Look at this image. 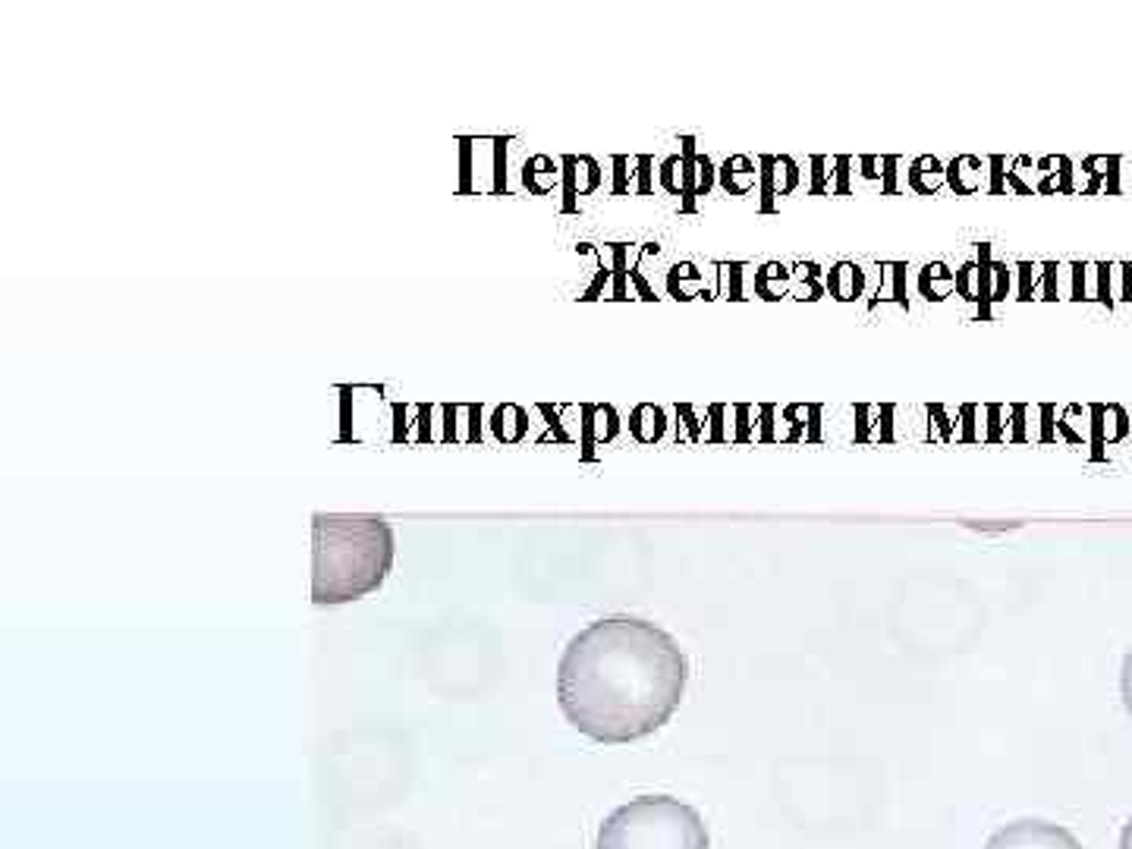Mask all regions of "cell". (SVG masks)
<instances>
[{
  "label": "cell",
  "mask_w": 1132,
  "mask_h": 849,
  "mask_svg": "<svg viewBox=\"0 0 1132 849\" xmlns=\"http://www.w3.org/2000/svg\"><path fill=\"white\" fill-rule=\"evenodd\" d=\"M689 658L664 626L613 613L566 642L557 664L564 717L595 743L620 746L660 731L680 708Z\"/></svg>",
  "instance_id": "1"
},
{
  "label": "cell",
  "mask_w": 1132,
  "mask_h": 849,
  "mask_svg": "<svg viewBox=\"0 0 1132 849\" xmlns=\"http://www.w3.org/2000/svg\"><path fill=\"white\" fill-rule=\"evenodd\" d=\"M394 554V529L384 517L315 513L312 601L330 608L372 595L390 576Z\"/></svg>",
  "instance_id": "2"
},
{
  "label": "cell",
  "mask_w": 1132,
  "mask_h": 849,
  "mask_svg": "<svg viewBox=\"0 0 1132 849\" xmlns=\"http://www.w3.org/2000/svg\"><path fill=\"white\" fill-rule=\"evenodd\" d=\"M699 808L677 796H636L613 808L595 834V849H708Z\"/></svg>",
  "instance_id": "3"
},
{
  "label": "cell",
  "mask_w": 1132,
  "mask_h": 849,
  "mask_svg": "<svg viewBox=\"0 0 1132 849\" xmlns=\"http://www.w3.org/2000/svg\"><path fill=\"white\" fill-rule=\"evenodd\" d=\"M985 849H1085L1073 830L1044 818H1016L997 827Z\"/></svg>",
  "instance_id": "4"
},
{
  "label": "cell",
  "mask_w": 1132,
  "mask_h": 849,
  "mask_svg": "<svg viewBox=\"0 0 1132 849\" xmlns=\"http://www.w3.org/2000/svg\"><path fill=\"white\" fill-rule=\"evenodd\" d=\"M680 155H683V199L680 208L683 212H695L699 202L711 195V189L717 186V167L708 158L705 151H699V145L692 136L680 139Z\"/></svg>",
  "instance_id": "5"
},
{
  "label": "cell",
  "mask_w": 1132,
  "mask_h": 849,
  "mask_svg": "<svg viewBox=\"0 0 1132 849\" xmlns=\"http://www.w3.org/2000/svg\"><path fill=\"white\" fill-rule=\"evenodd\" d=\"M758 167H761V186H758L761 212H774L778 199H786V195H793L800 189V161L790 158V155H761Z\"/></svg>",
  "instance_id": "6"
},
{
  "label": "cell",
  "mask_w": 1132,
  "mask_h": 849,
  "mask_svg": "<svg viewBox=\"0 0 1132 849\" xmlns=\"http://www.w3.org/2000/svg\"><path fill=\"white\" fill-rule=\"evenodd\" d=\"M623 431V422H620V412L613 403H582V412H579V448H582V456L591 460L595 456V448H608L620 438Z\"/></svg>",
  "instance_id": "7"
},
{
  "label": "cell",
  "mask_w": 1132,
  "mask_h": 849,
  "mask_svg": "<svg viewBox=\"0 0 1132 849\" xmlns=\"http://www.w3.org/2000/svg\"><path fill=\"white\" fill-rule=\"evenodd\" d=\"M896 412H899V406H894V403H859L852 409V416H856L852 444H896V441H903V434L896 431Z\"/></svg>",
  "instance_id": "8"
},
{
  "label": "cell",
  "mask_w": 1132,
  "mask_h": 849,
  "mask_svg": "<svg viewBox=\"0 0 1132 849\" xmlns=\"http://www.w3.org/2000/svg\"><path fill=\"white\" fill-rule=\"evenodd\" d=\"M441 444H463V424L469 431V444L488 441V406L485 403H441Z\"/></svg>",
  "instance_id": "9"
},
{
  "label": "cell",
  "mask_w": 1132,
  "mask_h": 849,
  "mask_svg": "<svg viewBox=\"0 0 1132 849\" xmlns=\"http://www.w3.org/2000/svg\"><path fill=\"white\" fill-rule=\"evenodd\" d=\"M778 406L774 403H736L733 406V444H778Z\"/></svg>",
  "instance_id": "10"
},
{
  "label": "cell",
  "mask_w": 1132,
  "mask_h": 849,
  "mask_svg": "<svg viewBox=\"0 0 1132 849\" xmlns=\"http://www.w3.org/2000/svg\"><path fill=\"white\" fill-rule=\"evenodd\" d=\"M1029 406L1026 403H988L985 406V444H1029L1032 434L1026 428Z\"/></svg>",
  "instance_id": "11"
},
{
  "label": "cell",
  "mask_w": 1132,
  "mask_h": 849,
  "mask_svg": "<svg viewBox=\"0 0 1132 849\" xmlns=\"http://www.w3.org/2000/svg\"><path fill=\"white\" fill-rule=\"evenodd\" d=\"M561 167H564V189H561L564 192V212L569 214L579 208L582 195H591V192L601 189L604 173H601V165L591 155H564Z\"/></svg>",
  "instance_id": "12"
},
{
  "label": "cell",
  "mask_w": 1132,
  "mask_h": 849,
  "mask_svg": "<svg viewBox=\"0 0 1132 849\" xmlns=\"http://www.w3.org/2000/svg\"><path fill=\"white\" fill-rule=\"evenodd\" d=\"M978 268H982V303H978V318L988 321L990 308L997 303H1004L1010 296V286H1014V268L1007 261L994 259L988 242L978 246Z\"/></svg>",
  "instance_id": "13"
},
{
  "label": "cell",
  "mask_w": 1132,
  "mask_h": 849,
  "mask_svg": "<svg viewBox=\"0 0 1132 849\" xmlns=\"http://www.w3.org/2000/svg\"><path fill=\"white\" fill-rule=\"evenodd\" d=\"M1091 448L1095 456H1105V448H1113L1132 434L1130 412L1120 403H1091Z\"/></svg>",
  "instance_id": "14"
},
{
  "label": "cell",
  "mask_w": 1132,
  "mask_h": 849,
  "mask_svg": "<svg viewBox=\"0 0 1132 849\" xmlns=\"http://www.w3.org/2000/svg\"><path fill=\"white\" fill-rule=\"evenodd\" d=\"M808 195H849V167H852V158L847 155H815L808 158Z\"/></svg>",
  "instance_id": "15"
},
{
  "label": "cell",
  "mask_w": 1132,
  "mask_h": 849,
  "mask_svg": "<svg viewBox=\"0 0 1132 849\" xmlns=\"http://www.w3.org/2000/svg\"><path fill=\"white\" fill-rule=\"evenodd\" d=\"M613 195H652V173H655V158L652 155H613Z\"/></svg>",
  "instance_id": "16"
},
{
  "label": "cell",
  "mask_w": 1132,
  "mask_h": 849,
  "mask_svg": "<svg viewBox=\"0 0 1132 849\" xmlns=\"http://www.w3.org/2000/svg\"><path fill=\"white\" fill-rule=\"evenodd\" d=\"M529 428H532V409L519 403H497L488 409V434L503 448L522 444L529 438Z\"/></svg>",
  "instance_id": "17"
},
{
  "label": "cell",
  "mask_w": 1132,
  "mask_h": 849,
  "mask_svg": "<svg viewBox=\"0 0 1132 849\" xmlns=\"http://www.w3.org/2000/svg\"><path fill=\"white\" fill-rule=\"evenodd\" d=\"M579 403H535L532 412L542 416L544 434L535 438V444H557V448H579V424L564 422V416L576 412Z\"/></svg>",
  "instance_id": "18"
},
{
  "label": "cell",
  "mask_w": 1132,
  "mask_h": 849,
  "mask_svg": "<svg viewBox=\"0 0 1132 849\" xmlns=\"http://www.w3.org/2000/svg\"><path fill=\"white\" fill-rule=\"evenodd\" d=\"M988 158H978V155H956V158L947 165V189H950L953 195H978V192H988Z\"/></svg>",
  "instance_id": "19"
},
{
  "label": "cell",
  "mask_w": 1132,
  "mask_h": 849,
  "mask_svg": "<svg viewBox=\"0 0 1132 849\" xmlns=\"http://www.w3.org/2000/svg\"><path fill=\"white\" fill-rule=\"evenodd\" d=\"M717 183L727 195H752L761 186V167H758V158H749V155H731L724 165L717 167Z\"/></svg>",
  "instance_id": "20"
},
{
  "label": "cell",
  "mask_w": 1132,
  "mask_h": 849,
  "mask_svg": "<svg viewBox=\"0 0 1132 849\" xmlns=\"http://www.w3.org/2000/svg\"><path fill=\"white\" fill-rule=\"evenodd\" d=\"M670 424V409L658 403H638L630 412V434L636 444H664Z\"/></svg>",
  "instance_id": "21"
},
{
  "label": "cell",
  "mask_w": 1132,
  "mask_h": 849,
  "mask_svg": "<svg viewBox=\"0 0 1132 849\" xmlns=\"http://www.w3.org/2000/svg\"><path fill=\"white\" fill-rule=\"evenodd\" d=\"M677 416V444H711V409L699 403H677L670 406Z\"/></svg>",
  "instance_id": "22"
},
{
  "label": "cell",
  "mask_w": 1132,
  "mask_h": 849,
  "mask_svg": "<svg viewBox=\"0 0 1132 849\" xmlns=\"http://www.w3.org/2000/svg\"><path fill=\"white\" fill-rule=\"evenodd\" d=\"M1073 161L1066 155H1048L1035 161V192L1041 195H1069L1073 186Z\"/></svg>",
  "instance_id": "23"
},
{
  "label": "cell",
  "mask_w": 1132,
  "mask_h": 849,
  "mask_svg": "<svg viewBox=\"0 0 1132 849\" xmlns=\"http://www.w3.org/2000/svg\"><path fill=\"white\" fill-rule=\"evenodd\" d=\"M522 189H529L532 195H551L554 189H564L561 158L554 161L551 155H532L522 165Z\"/></svg>",
  "instance_id": "24"
},
{
  "label": "cell",
  "mask_w": 1132,
  "mask_h": 849,
  "mask_svg": "<svg viewBox=\"0 0 1132 849\" xmlns=\"http://www.w3.org/2000/svg\"><path fill=\"white\" fill-rule=\"evenodd\" d=\"M825 290L837 303H856L865 293V271L856 261H837L825 274Z\"/></svg>",
  "instance_id": "25"
},
{
  "label": "cell",
  "mask_w": 1132,
  "mask_h": 849,
  "mask_svg": "<svg viewBox=\"0 0 1132 849\" xmlns=\"http://www.w3.org/2000/svg\"><path fill=\"white\" fill-rule=\"evenodd\" d=\"M1120 167H1123V158H1113V155H1091L1085 158L1083 170L1088 177V186L1085 192L1088 195H1120L1123 186H1120Z\"/></svg>",
  "instance_id": "26"
},
{
  "label": "cell",
  "mask_w": 1132,
  "mask_h": 849,
  "mask_svg": "<svg viewBox=\"0 0 1132 849\" xmlns=\"http://www.w3.org/2000/svg\"><path fill=\"white\" fill-rule=\"evenodd\" d=\"M793 286V271L783 261H765L752 274V293L765 303H780L783 296H790Z\"/></svg>",
  "instance_id": "27"
},
{
  "label": "cell",
  "mask_w": 1132,
  "mask_h": 849,
  "mask_svg": "<svg viewBox=\"0 0 1132 849\" xmlns=\"http://www.w3.org/2000/svg\"><path fill=\"white\" fill-rule=\"evenodd\" d=\"M906 186L916 195H935L947 186V165L935 155H919L906 170Z\"/></svg>",
  "instance_id": "28"
},
{
  "label": "cell",
  "mask_w": 1132,
  "mask_h": 849,
  "mask_svg": "<svg viewBox=\"0 0 1132 849\" xmlns=\"http://www.w3.org/2000/svg\"><path fill=\"white\" fill-rule=\"evenodd\" d=\"M956 293V271L947 261H928L919 271V296L925 303H947Z\"/></svg>",
  "instance_id": "29"
},
{
  "label": "cell",
  "mask_w": 1132,
  "mask_h": 849,
  "mask_svg": "<svg viewBox=\"0 0 1132 849\" xmlns=\"http://www.w3.org/2000/svg\"><path fill=\"white\" fill-rule=\"evenodd\" d=\"M925 416H928V431H925V441H935V444H960V406H947V403H928L925 406Z\"/></svg>",
  "instance_id": "30"
},
{
  "label": "cell",
  "mask_w": 1132,
  "mask_h": 849,
  "mask_svg": "<svg viewBox=\"0 0 1132 849\" xmlns=\"http://www.w3.org/2000/svg\"><path fill=\"white\" fill-rule=\"evenodd\" d=\"M1057 434H1061V441L1073 444V448H1079V444L1091 448V412H1088V406L1073 403L1063 412H1057Z\"/></svg>",
  "instance_id": "31"
},
{
  "label": "cell",
  "mask_w": 1132,
  "mask_h": 849,
  "mask_svg": "<svg viewBox=\"0 0 1132 849\" xmlns=\"http://www.w3.org/2000/svg\"><path fill=\"white\" fill-rule=\"evenodd\" d=\"M667 290H670L673 299H695V296H702V293H705L708 299H714L711 290H708L705 278H702V271H699L692 261H683V264H673V268H670V274H667Z\"/></svg>",
  "instance_id": "32"
},
{
  "label": "cell",
  "mask_w": 1132,
  "mask_h": 849,
  "mask_svg": "<svg viewBox=\"0 0 1132 849\" xmlns=\"http://www.w3.org/2000/svg\"><path fill=\"white\" fill-rule=\"evenodd\" d=\"M793 271V286H790V296L800 299V303H818L825 296V281H822V271L815 261H800Z\"/></svg>",
  "instance_id": "33"
},
{
  "label": "cell",
  "mask_w": 1132,
  "mask_h": 849,
  "mask_svg": "<svg viewBox=\"0 0 1132 849\" xmlns=\"http://www.w3.org/2000/svg\"><path fill=\"white\" fill-rule=\"evenodd\" d=\"M608 256H611V264H613L611 299L623 303V299H630V271H626V261H630V246H626V242H611V246H608Z\"/></svg>",
  "instance_id": "34"
},
{
  "label": "cell",
  "mask_w": 1132,
  "mask_h": 849,
  "mask_svg": "<svg viewBox=\"0 0 1132 849\" xmlns=\"http://www.w3.org/2000/svg\"><path fill=\"white\" fill-rule=\"evenodd\" d=\"M985 406L978 403H960V444H985Z\"/></svg>",
  "instance_id": "35"
},
{
  "label": "cell",
  "mask_w": 1132,
  "mask_h": 849,
  "mask_svg": "<svg viewBox=\"0 0 1132 849\" xmlns=\"http://www.w3.org/2000/svg\"><path fill=\"white\" fill-rule=\"evenodd\" d=\"M780 419L790 428L786 438H783V444H802L805 434H808V403H786V406L780 409Z\"/></svg>",
  "instance_id": "36"
},
{
  "label": "cell",
  "mask_w": 1132,
  "mask_h": 849,
  "mask_svg": "<svg viewBox=\"0 0 1132 849\" xmlns=\"http://www.w3.org/2000/svg\"><path fill=\"white\" fill-rule=\"evenodd\" d=\"M956 293L966 299V303H982V268H978V259L963 261L956 268Z\"/></svg>",
  "instance_id": "37"
},
{
  "label": "cell",
  "mask_w": 1132,
  "mask_h": 849,
  "mask_svg": "<svg viewBox=\"0 0 1132 849\" xmlns=\"http://www.w3.org/2000/svg\"><path fill=\"white\" fill-rule=\"evenodd\" d=\"M658 180L667 195L683 199V155H670L658 165Z\"/></svg>",
  "instance_id": "38"
},
{
  "label": "cell",
  "mask_w": 1132,
  "mask_h": 849,
  "mask_svg": "<svg viewBox=\"0 0 1132 849\" xmlns=\"http://www.w3.org/2000/svg\"><path fill=\"white\" fill-rule=\"evenodd\" d=\"M1035 416V444H1057V441H1061V434H1057V406H1054V403H1038Z\"/></svg>",
  "instance_id": "39"
},
{
  "label": "cell",
  "mask_w": 1132,
  "mask_h": 849,
  "mask_svg": "<svg viewBox=\"0 0 1132 849\" xmlns=\"http://www.w3.org/2000/svg\"><path fill=\"white\" fill-rule=\"evenodd\" d=\"M1032 170H1035V161H1032V158H1026V155L1014 158V161H1010V170H1007V189L1016 192V195H1032L1035 186L1026 180Z\"/></svg>",
  "instance_id": "40"
},
{
  "label": "cell",
  "mask_w": 1132,
  "mask_h": 849,
  "mask_svg": "<svg viewBox=\"0 0 1132 849\" xmlns=\"http://www.w3.org/2000/svg\"><path fill=\"white\" fill-rule=\"evenodd\" d=\"M1041 268L1044 264H1032V261H1019L1016 264V274H1019V290H1016V299L1029 303V299H1038V278H1041Z\"/></svg>",
  "instance_id": "41"
},
{
  "label": "cell",
  "mask_w": 1132,
  "mask_h": 849,
  "mask_svg": "<svg viewBox=\"0 0 1132 849\" xmlns=\"http://www.w3.org/2000/svg\"><path fill=\"white\" fill-rule=\"evenodd\" d=\"M887 278H891V293L884 303H894L899 308H909V293H906V264L903 261H891L887 264Z\"/></svg>",
  "instance_id": "42"
},
{
  "label": "cell",
  "mask_w": 1132,
  "mask_h": 849,
  "mask_svg": "<svg viewBox=\"0 0 1132 849\" xmlns=\"http://www.w3.org/2000/svg\"><path fill=\"white\" fill-rule=\"evenodd\" d=\"M1113 274H1117V264H1095V278H1098V283H1095V303H1101V306H1108L1113 308L1117 306V296H1113Z\"/></svg>",
  "instance_id": "43"
},
{
  "label": "cell",
  "mask_w": 1132,
  "mask_h": 849,
  "mask_svg": "<svg viewBox=\"0 0 1132 849\" xmlns=\"http://www.w3.org/2000/svg\"><path fill=\"white\" fill-rule=\"evenodd\" d=\"M988 167H990V180H988V195H1007V158L1004 155H988Z\"/></svg>",
  "instance_id": "44"
},
{
  "label": "cell",
  "mask_w": 1132,
  "mask_h": 849,
  "mask_svg": "<svg viewBox=\"0 0 1132 849\" xmlns=\"http://www.w3.org/2000/svg\"><path fill=\"white\" fill-rule=\"evenodd\" d=\"M859 177L862 180H884V167H887V155H862L859 161Z\"/></svg>",
  "instance_id": "45"
},
{
  "label": "cell",
  "mask_w": 1132,
  "mask_h": 849,
  "mask_svg": "<svg viewBox=\"0 0 1132 849\" xmlns=\"http://www.w3.org/2000/svg\"><path fill=\"white\" fill-rule=\"evenodd\" d=\"M1120 695H1123V708L1132 717V645L1123 655V667H1120Z\"/></svg>",
  "instance_id": "46"
},
{
  "label": "cell",
  "mask_w": 1132,
  "mask_h": 849,
  "mask_svg": "<svg viewBox=\"0 0 1132 849\" xmlns=\"http://www.w3.org/2000/svg\"><path fill=\"white\" fill-rule=\"evenodd\" d=\"M1057 274H1061V264H1054V261H1044V274H1041L1044 290H1041V296H1038V299H1048V303L1061 299V293H1057Z\"/></svg>",
  "instance_id": "47"
},
{
  "label": "cell",
  "mask_w": 1132,
  "mask_h": 849,
  "mask_svg": "<svg viewBox=\"0 0 1132 849\" xmlns=\"http://www.w3.org/2000/svg\"><path fill=\"white\" fill-rule=\"evenodd\" d=\"M822 416H825V406L822 403H808V434H805V444H822L825 441Z\"/></svg>",
  "instance_id": "48"
},
{
  "label": "cell",
  "mask_w": 1132,
  "mask_h": 849,
  "mask_svg": "<svg viewBox=\"0 0 1132 849\" xmlns=\"http://www.w3.org/2000/svg\"><path fill=\"white\" fill-rule=\"evenodd\" d=\"M1088 268H1091V264H1085V261H1073V264H1069V271H1073V296H1069V299H1076V303H1083L1085 299Z\"/></svg>",
  "instance_id": "49"
},
{
  "label": "cell",
  "mask_w": 1132,
  "mask_h": 849,
  "mask_svg": "<svg viewBox=\"0 0 1132 849\" xmlns=\"http://www.w3.org/2000/svg\"><path fill=\"white\" fill-rule=\"evenodd\" d=\"M896 167H899V158H896V155H887L884 180H881V195H896V192H899V186H896Z\"/></svg>",
  "instance_id": "50"
},
{
  "label": "cell",
  "mask_w": 1132,
  "mask_h": 849,
  "mask_svg": "<svg viewBox=\"0 0 1132 849\" xmlns=\"http://www.w3.org/2000/svg\"><path fill=\"white\" fill-rule=\"evenodd\" d=\"M1117 271H1120V278H1123V283H1120V299H1123V303H1132V264H1117Z\"/></svg>",
  "instance_id": "51"
},
{
  "label": "cell",
  "mask_w": 1132,
  "mask_h": 849,
  "mask_svg": "<svg viewBox=\"0 0 1132 849\" xmlns=\"http://www.w3.org/2000/svg\"><path fill=\"white\" fill-rule=\"evenodd\" d=\"M1120 849H1132V818L1123 825V834H1120Z\"/></svg>",
  "instance_id": "52"
}]
</instances>
